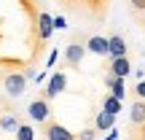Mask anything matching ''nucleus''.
<instances>
[{"mask_svg":"<svg viewBox=\"0 0 145 140\" xmlns=\"http://www.w3.org/2000/svg\"><path fill=\"white\" fill-rule=\"evenodd\" d=\"M3 89H5V94H8L11 100H19L22 94L27 92V76L22 70H11L8 76L3 78Z\"/></svg>","mask_w":145,"mask_h":140,"instance_id":"f257e3e1","label":"nucleus"},{"mask_svg":"<svg viewBox=\"0 0 145 140\" xmlns=\"http://www.w3.org/2000/svg\"><path fill=\"white\" fill-rule=\"evenodd\" d=\"M27 113H30L32 121L46 124V121H51V103H48L46 97H38V100H32V103L27 105Z\"/></svg>","mask_w":145,"mask_h":140,"instance_id":"f03ea898","label":"nucleus"},{"mask_svg":"<svg viewBox=\"0 0 145 140\" xmlns=\"http://www.w3.org/2000/svg\"><path fill=\"white\" fill-rule=\"evenodd\" d=\"M65 86H67V76L59 70V73H54V76L48 78V83H46V89H43V94H40V97H46L48 103H51L57 94H62V92H65Z\"/></svg>","mask_w":145,"mask_h":140,"instance_id":"7ed1b4c3","label":"nucleus"},{"mask_svg":"<svg viewBox=\"0 0 145 140\" xmlns=\"http://www.w3.org/2000/svg\"><path fill=\"white\" fill-rule=\"evenodd\" d=\"M43 135H46V140H78L75 132H70L65 124H57V121H46L43 124Z\"/></svg>","mask_w":145,"mask_h":140,"instance_id":"20e7f679","label":"nucleus"},{"mask_svg":"<svg viewBox=\"0 0 145 140\" xmlns=\"http://www.w3.org/2000/svg\"><path fill=\"white\" fill-rule=\"evenodd\" d=\"M108 57L110 59H118V57H129V43L124 41V35H118V32H116V35H110L108 38Z\"/></svg>","mask_w":145,"mask_h":140,"instance_id":"39448f33","label":"nucleus"},{"mask_svg":"<svg viewBox=\"0 0 145 140\" xmlns=\"http://www.w3.org/2000/svg\"><path fill=\"white\" fill-rule=\"evenodd\" d=\"M83 54H86V46H83V43H78V41L67 43V46H65V65L78 68V65H81V59H83Z\"/></svg>","mask_w":145,"mask_h":140,"instance_id":"423d86ee","label":"nucleus"},{"mask_svg":"<svg viewBox=\"0 0 145 140\" xmlns=\"http://www.w3.org/2000/svg\"><path fill=\"white\" fill-rule=\"evenodd\" d=\"M51 32H54V16L48 14V11H40V14H38V38L46 43L48 38H51Z\"/></svg>","mask_w":145,"mask_h":140,"instance_id":"0eeeda50","label":"nucleus"},{"mask_svg":"<svg viewBox=\"0 0 145 140\" xmlns=\"http://www.w3.org/2000/svg\"><path fill=\"white\" fill-rule=\"evenodd\" d=\"M108 73H110V76H116V78H129V73H132V62H129V57L110 59Z\"/></svg>","mask_w":145,"mask_h":140,"instance_id":"6e6552de","label":"nucleus"},{"mask_svg":"<svg viewBox=\"0 0 145 140\" xmlns=\"http://www.w3.org/2000/svg\"><path fill=\"white\" fill-rule=\"evenodd\" d=\"M129 124L135 127V129H140L145 127V100H135L129 108Z\"/></svg>","mask_w":145,"mask_h":140,"instance_id":"1a4fd4ad","label":"nucleus"},{"mask_svg":"<svg viewBox=\"0 0 145 140\" xmlns=\"http://www.w3.org/2000/svg\"><path fill=\"white\" fill-rule=\"evenodd\" d=\"M86 51H91V54H97V57H108V38H102V35H91V38H86Z\"/></svg>","mask_w":145,"mask_h":140,"instance_id":"9d476101","label":"nucleus"},{"mask_svg":"<svg viewBox=\"0 0 145 140\" xmlns=\"http://www.w3.org/2000/svg\"><path fill=\"white\" fill-rule=\"evenodd\" d=\"M105 86L110 89V94H113L116 100H121L124 103V97H126V86H124V78H116V76H105Z\"/></svg>","mask_w":145,"mask_h":140,"instance_id":"9b49d317","label":"nucleus"},{"mask_svg":"<svg viewBox=\"0 0 145 140\" xmlns=\"http://www.w3.org/2000/svg\"><path fill=\"white\" fill-rule=\"evenodd\" d=\"M94 129H97V132H110V129H116V116L99 110V113L94 116Z\"/></svg>","mask_w":145,"mask_h":140,"instance_id":"f8f14e48","label":"nucleus"},{"mask_svg":"<svg viewBox=\"0 0 145 140\" xmlns=\"http://www.w3.org/2000/svg\"><path fill=\"white\" fill-rule=\"evenodd\" d=\"M121 108H124V103H121V100H116L113 94H108V97L102 100V110H105V113L118 116V113H121Z\"/></svg>","mask_w":145,"mask_h":140,"instance_id":"ddd939ff","label":"nucleus"},{"mask_svg":"<svg viewBox=\"0 0 145 140\" xmlns=\"http://www.w3.org/2000/svg\"><path fill=\"white\" fill-rule=\"evenodd\" d=\"M16 127H19V121H16L14 113L0 116V132H16Z\"/></svg>","mask_w":145,"mask_h":140,"instance_id":"4468645a","label":"nucleus"},{"mask_svg":"<svg viewBox=\"0 0 145 140\" xmlns=\"http://www.w3.org/2000/svg\"><path fill=\"white\" fill-rule=\"evenodd\" d=\"M14 135H16V140H35V129L30 124H19Z\"/></svg>","mask_w":145,"mask_h":140,"instance_id":"2eb2a0df","label":"nucleus"},{"mask_svg":"<svg viewBox=\"0 0 145 140\" xmlns=\"http://www.w3.org/2000/svg\"><path fill=\"white\" fill-rule=\"evenodd\" d=\"M75 137L78 140H97V129H94V127H86V129H81Z\"/></svg>","mask_w":145,"mask_h":140,"instance_id":"dca6fc26","label":"nucleus"},{"mask_svg":"<svg viewBox=\"0 0 145 140\" xmlns=\"http://www.w3.org/2000/svg\"><path fill=\"white\" fill-rule=\"evenodd\" d=\"M135 100H145V78H142V81H137V86H135Z\"/></svg>","mask_w":145,"mask_h":140,"instance_id":"f3484780","label":"nucleus"},{"mask_svg":"<svg viewBox=\"0 0 145 140\" xmlns=\"http://www.w3.org/2000/svg\"><path fill=\"white\" fill-rule=\"evenodd\" d=\"M65 27H67L65 16H54V30H65Z\"/></svg>","mask_w":145,"mask_h":140,"instance_id":"a211bd4d","label":"nucleus"},{"mask_svg":"<svg viewBox=\"0 0 145 140\" xmlns=\"http://www.w3.org/2000/svg\"><path fill=\"white\" fill-rule=\"evenodd\" d=\"M54 62H57V51H51V54H48V59H46V68H51Z\"/></svg>","mask_w":145,"mask_h":140,"instance_id":"6ab92c4d","label":"nucleus"},{"mask_svg":"<svg viewBox=\"0 0 145 140\" xmlns=\"http://www.w3.org/2000/svg\"><path fill=\"white\" fill-rule=\"evenodd\" d=\"M105 140H118V132H116V129H110V135L105 137Z\"/></svg>","mask_w":145,"mask_h":140,"instance_id":"aec40b11","label":"nucleus"},{"mask_svg":"<svg viewBox=\"0 0 145 140\" xmlns=\"http://www.w3.org/2000/svg\"><path fill=\"white\" fill-rule=\"evenodd\" d=\"M0 135H3V132H0Z\"/></svg>","mask_w":145,"mask_h":140,"instance_id":"412c9836","label":"nucleus"}]
</instances>
